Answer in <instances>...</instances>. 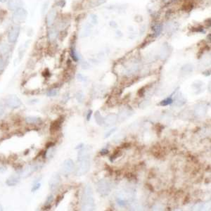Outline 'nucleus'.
I'll return each instance as SVG.
<instances>
[{"mask_svg": "<svg viewBox=\"0 0 211 211\" xmlns=\"http://www.w3.org/2000/svg\"><path fill=\"white\" fill-rule=\"evenodd\" d=\"M28 17V12L23 8H20L14 11L12 16V21L14 24L18 25L25 23Z\"/></svg>", "mask_w": 211, "mask_h": 211, "instance_id": "1", "label": "nucleus"}, {"mask_svg": "<svg viewBox=\"0 0 211 211\" xmlns=\"http://www.w3.org/2000/svg\"><path fill=\"white\" fill-rule=\"evenodd\" d=\"M6 105L11 109H18L22 105L21 99L16 95H10L6 99Z\"/></svg>", "mask_w": 211, "mask_h": 211, "instance_id": "2", "label": "nucleus"}, {"mask_svg": "<svg viewBox=\"0 0 211 211\" xmlns=\"http://www.w3.org/2000/svg\"><path fill=\"white\" fill-rule=\"evenodd\" d=\"M20 34V26L16 25L11 29L8 35V40L10 43H15L17 41Z\"/></svg>", "mask_w": 211, "mask_h": 211, "instance_id": "3", "label": "nucleus"}, {"mask_svg": "<svg viewBox=\"0 0 211 211\" xmlns=\"http://www.w3.org/2000/svg\"><path fill=\"white\" fill-rule=\"evenodd\" d=\"M38 168H39V166L37 165H28L27 167H25V168L20 172L19 173L20 177H23V178H26V177H29L30 175H31V174H33V172H35L36 170H37Z\"/></svg>", "mask_w": 211, "mask_h": 211, "instance_id": "4", "label": "nucleus"}, {"mask_svg": "<svg viewBox=\"0 0 211 211\" xmlns=\"http://www.w3.org/2000/svg\"><path fill=\"white\" fill-rule=\"evenodd\" d=\"M23 0H9L8 7L11 11H16L18 9L23 7Z\"/></svg>", "mask_w": 211, "mask_h": 211, "instance_id": "5", "label": "nucleus"}, {"mask_svg": "<svg viewBox=\"0 0 211 211\" xmlns=\"http://www.w3.org/2000/svg\"><path fill=\"white\" fill-rule=\"evenodd\" d=\"M20 178H21V177H20L19 174H13V175L10 176L9 178L7 179L6 184L9 187H14V186H16V184H19V182H20Z\"/></svg>", "mask_w": 211, "mask_h": 211, "instance_id": "6", "label": "nucleus"}, {"mask_svg": "<svg viewBox=\"0 0 211 211\" xmlns=\"http://www.w3.org/2000/svg\"><path fill=\"white\" fill-rule=\"evenodd\" d=\"M26 122L28 124L37 125L42 123V120L40 118L37 117V116H28L26 118Z\"/></svg>", "mask_w": 211, "mask_h": 211, "instance_id": "7", "label": "nucleus"}, {"mask_svg": "<svg viewBox=\"0 0 211 211\" xmlns=\"http://www.w3.org/2000/svg\"><path fill=\"white\" fill-rule=\"evenodd\" d=\"M56 19V11L55 10H51L49 12V14L46 16V24L48 26H50L54 22V20Z\"/></svg>", "mask_w": 211, "mask_h": 211, "instance_id": "8", "label": "nucleus"}, {"mask_svg": "<svg viewBox=\"0 0 211 211\" xmlns=\"http://www.w3.org/2000/svg\"><path fill=\"white\" fill-rule=\"evenodd\" d=\"M59 177L57 175H54L51 177L50 182H49V185H50V189L51 190H53L56 187V185L58 184V182H59Z\"/></svg>", "mask_w": 211, "mask_h": 211, "instance_id": "9", "label": "nucleus"}, {"mask_svg": "<svg viewBox=\"0 0 211 211\" xmlns=\"http://www.w3.org/2000/svg\"><path fill=\"white\" fill-rule=\"evenodd\" d=\"M9 51V46L6 43H1L0 44V54L4 55L6 54Z\"/></svg>", "mask_w": 211, "mask_h": 211, "instance_id": "10", "label": "nucleus"}, {"mask_svg": "<svg viewBox=\"0 0 211 211\" xmlns=\"http://www.w3.org/2000/svg\"><path fill=\"white\" fill-rule=\"evenodd\" d=\"M152 30H154V34L156 35V36H158L160 34L161 31H162V26L160 24H156L155 26H153Z\"/></svg>", "mask_w": 211, "mask_h": 211, "instance_id": "11", "label": "nucleus"}, {"mask_svg": "<svg viewBox=\"0 0 211 211\" xmlns=\"http://www.w3.org/2000/svg\"><path fill=\"white\" fill-rule=\"evenodd\" d=\"M61 122H62V121H61V119H59L58 120H56L55 122H53L52 125H51L50 129L51 130H57V129L60 127V126H61Z\"/></svg>", "mask_w": 211, "mask_h": 211, "instance_id": "12", "label": "nucleus"}, {"mask_svg": "<svg viewBox=\"0 0 211 211\" xmlns=\"http://www.w3.org/2000/svg\"><path fill=\"white\" fill-rule=\"evenodd\" d=\"M172 103V99H171V98H167V99H166L165 100H163L160 103V106H167L169 105V104H171Z\"/></svg>", "mask_w": 211, "mask_h": 211, "instance_id": "13", "label": "nucleus"}, {"mask_svg": "<svg viewBox=\"0 0 211 211\" xmlns=\"http://www.w3.org/2000/svg\"><path fill=\"white\" fill-rule=\"evenodd\" d=\"M41 187V184L39 182H37V183H34V185L33 186V188H32V192H35L36 191H37L38 189L40 188Z\"/></svg>", "mask_w": 211, "mask_h": 211, "instance_id": "14", "label": "nucleus"}, {"mask_svg": "<svg viewBox=\"0 0 211 211\" xmlns=\"http://www.w3.org/2000/svg\"><path fill=\"white\" fill-rule=\"evenodd\" d=\"M71 56H72L73 59H74V61H77L78 58H77V54H76V52H75V50L74 49H71Z\"/></svg>", "mask_w": 211, "mask_h": 211, "instance_id": "15", "label": "nucleus"}, {"mask_svg": "<svg viewBox=\"0 0 211 211\" xmlns=\"http://www.w3.org/2000/svg\"><path fill=\"white\" fill-rule=\"evenodd\" d=\"M57 90H56V89H51V90H49L46 94H47L48 96H54L57 94Z\"/></svg>", "mask_w": 211, "mask_h": 211, "instance_id": "16", "label": "nucleus"}, {"mask_svg": "<svg viewBox=\"0 0 211 211\" xmlns=\"http://www.w3.org/2000/svg\"><path fill=\"white\" fill-rule=\"evenodd\" d=\"M53 201V196H48L47 199H46V205H49V204H50V203L52 202ZM50 206V205H49Z\"/></svg>", "mask_w": 211, "mask_h": 211, "instance_id": "17", "label": "nucleus"}, {"mask_svg": "<svg viewBox=\"0 0 211 211\" xmlns=\"http://www.w3.org/2000/svg\"><path fill=\"white\" fill-rule=\"evenodd\" d=\"M4 113V107L2 105H0V117H1Z\"/></svg>", "mask_w": 211, "mask_h": 211, "instance_id": "18", "label": "nucleus"}, {"mask_svg": "<svg viewBox=\"0 0 211 211\" xmlns=\"http://www.w3.org/2000/svg\"><path fill=\"white\" fill-rule=\"evenodd\" d=\"M55 36H56V33L53 30L51 31V33H49V38L51 39H53L54 37H55Z\"/></svg>", "mask_w": 211, "mask_h": 211, "instance_id": "19", "label": "nucleus"}, {"mask_svg": "<svg viewBox=\"0 0 211 211\" xmlns=\"http://www.w3.org/2000/svg\"><path fill=\"white\" fill-rule=\"evenodd\" d=\"M144 92H145V90H144V88H142V89H139V92H138V94H139L140 96H143L144 94Z\"/></svg>", "mask_w": 211, "mask_h": 211, "instance_id": "20", "label": "nucleus"}, {"mask_svg": "<svg viewBox=\"0 0 211 211\" xmlns=\"http://www.w3.org/2000/svg\"><path fill=\"white\" fill-rule=\"evenodd\" d=\"M108 153H109V151H108L107 149H103V150L101 152V155H106V154H107Z\"/></svg>", "mask_w": 211, "mask_h": 211, "instance_id": "21", "label": "nucleus"}, {"mask_svg": "<svg viewBox=\"0 0 211 211\" xmlns=\"http://www.w3.org/2000/svg\"><path fill=\"white\" fill-rule=\"evenodd\" d=\"M4 68V62L1 59H0V71L3 70Z\"/></svg>", "mask_w": 211, "mask_h": 211, "instance_id": "22", "label": "nucleus"}, {"mask_svg": "<svg viewBox=\"0 0 211 211\" xmlns=\"http://www.w3.org/2000/svg\"><path fill=\"white\" fill-rule=\"evenodd\" d=\"M92 111H89V113H88V115H87V120H89V119H90L91 118V116H92Z\"/></svg>", "mask_w": 211, "mask_h": 211, "instance_id": "23", "label": "nucleus"}, {"mask_svg": "<svg viewBox=\"0 0 211 211\" xmlns=\"http://www.w3.org/2000/svg\"><path fill=\"white\" fill-rule=\"evenodd\" d=\"M129 146H130V144H129V143H125L124 144H122V147H129Z\"/></svg>", "mask_w": 211, "mask_h": 211, "instance_id": "24", "label": "nucleus"}, {"mask_svg": "<svg viewBox=\"0 0 211 211\" xmlns=\"http://www.w3.org/2000/svg\"><path fill=\"white\" fill-rule=\"evenodd\" d=\"M8 1H9V0H0V2L6 3V2H8Z\"/></svg>", "mask_w": 211, "mask_h": 211, "instance_id": "25", "label": "nucleus"}, {"mask_svg": "<svg viewBox=\"0 0 211 211\" xmlns=\"http://www.w3.org/2000/svg\"><path fill=\"white\" fill-rule=\"evenodd\" d=\"M0 210H1V206H0Z\"/></svg>", "mask_w": 211, "mask_h": 211, "instance_id": "26", "label": "nucleus"}]
</instances>
